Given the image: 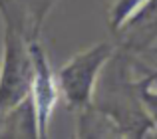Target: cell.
<instances>
[{"instance_id":"6da1fadb","label":"cell","mask_w":157,"mask_h":139,"mask_svg":"<svg viewBox=\"0 0 157 139\" xmlns=\"http://www.w3.org/2000/svg\"><path fill=\"white\" fill-rule=\"evenodd\" d=\"M0 14L4 20L2 62H0V117L22 103L30 93L32 84V56L28 16L20 0H0Z\"/></svg>"},{"instance_id":"7a4b0ae2","label":"cell","mask_w":157,"mask_h":139,"mask_svg":"<svg viewBox=\"0 0 157 139\" xmlns=\"http://www.w3.org/2000/svg\"><path fill=\"white\" fill-rule=\"evenodd\" d=\"M111 56H113V46L101 42L78 52L58 70L56 80L60 93L78 117L94 109V96L100 81V73L104 72Z\"/></svg>"},{"instance_id":"277c9868","label":"cell","mask_w":157,"mask_h":139,"mask_svg":"<svg viewBox=\"0 0 157 139\" xmlns=\"http://www.w3.org/2000/svg\"><path fill=\"white\" fill-rule=\"evenodd\" d=\"M149 0H117L111 8V28L119 32Z\"/></svg>"},{"instance_id":"3957f363","label":"cell","mask_w":157,"mask_h":139,"mask_svg":"<svg viewBox=\"0 0 157 139\" xmlns=\"http://www.w3.org/2000/svg\"><path fill=\"white\" fill-rule=\"evenodd\" d=\"M30 56H32V84H30V100L34 105L36 123H38V137L48 135V123L54 107L58 105L62 93L58 88L56 73L52 72L48 58L44 54L42 46L38 44V38H30Z\"/></svg>"}]
</instances>
